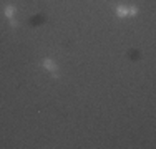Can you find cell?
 <instances>
[{"mask_svg":"<svg viewBox=\"0 0 156 149\" xmlns=\"http://www.w3.org/2000/svg\"><path fill=\"white\" fill-rule=\"evenodd\" d=\"M115 12H116V17L125 18V17H128V7H125V5H118Z\"/></svg>","mask_w":156,"mask_h":149,"instance_id":"3","label":"cell"},{"mask_svg":"<svg viewBox=\"0 0 156 149\" xmlns=\"http://www.w3.org/2000/svg\"><path fill=\"white\" fill-rule=\"evenodd\" d=\"M9 23H10V27H12V28H17V27H18V22L15 20V18H10Z\"/></svg>","mask_w":156,"mask_h":149,"instance_id":"5","label":"cell"},{"mask_svg":"<svg viewBox=\"0 0 156 149\" xmlns=\"http://www.w3.org/2000/svg\"><path fill=\"white\" fill-rule=\"evenodd\" d=\"M42 68H43V70H47V71H50V73L58 71L57 63H55L51 58H45V60H43V61H42Z\"/></svg>","mask_w":156,"mask_h":149,"instance_id":"1","label":"cell"},{"mask_svg":"<svg viewBox=\"0 0 156 149\" xmlns=\"http://www.w3.org/2000/svg\"><path fill=\"white\" fill-rule=\"evenodd\" d=\"M15 13H17V7L13 3H7L5 9H3V15L10 20V18H15Z\"/></svg>","mask_w":156,"mask_h":149,"instance_id":"2","label":"cell"},{"mask_svg":"<svg viewBox=\"0 0 156 149\" xmlns=\"http://www.w3.org/2000/svg\"><path fill=\"white\" fill-rule=\"evenodd\" d=\"M140 13V9L136 5H131V7H128V15H131V17H136V15Z\"/></svg>","mask_w":156,"mask_h":149,"instance_id":"4","label":"cell"}]
</instances>
